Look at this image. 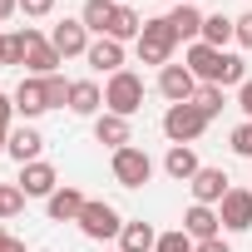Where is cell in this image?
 <instances>
[{
	"label": "cell",
	"mask_w": 252,
	"mask_h": 252,
	"mask_svg": "<svg viewBox=\"0 0 252 252\" xmlns=\"http://www.w3.org/2000/svg\"><path fill=\"white\" fill-rule=\"evenodd\" d=\"M134 45H139V60H144V64H158V69H163V64H173V50H178L183 40H178V30L168 25V15H154V20H144V35H139Z\"/></svg>",
	"instance_id": "cell-1"
},
{
	"label": "cell",
	"mask_w": 252,
	"mask_h": 252,
	"mask_svg": "<svg viewBox=\"0 0 252 252\" xmlns=\"http://www.w3.org/2000/svg\"><path fill=\"white\" fill-rule=\"evenodd\" d=\"M104 109L119 114V119H134V114L144 109V79H139L134 69L109 74V84H104Z\"/></svg>",
	"instance_id": "cell-2"
},
{
	"label": "cell",
	"mask_w": 252,
	"mask_h": 252,
	"mask_svg": "<svg viewBox=\"0 0 252 252\" xmlns=\"http://www.w3.org/2000/svg\"><path fill=\"white\" fill-rule=\"evenodd\" d=\"M79 232H84L89 242H119L124 218H119V208H114V203L89 198V203H84V213H79Z\"/></svg>",
	"instance_id": "cell-3"
},
{
	"label": "cell",
	"mask_w": 252,
	"mask_h": 252,
	"mask_svg": "<svg viewBox=\"0 0 252 252\" xmlns=\"http://www.w3.org/2000/svg\"><path fill=\"white\" fill-rule=\"evenodd\" d=\"M109 173H114V183H119V188H144V183L154 178V158H149L139 144H124V149H114Z\"/></svg>",
	"instance_id": "cell-4"
},
{
	"label": "cell",
	"mask_w": 252,
	"mask_h": 252,
	"mask_svg": "<svg viewBox=\"0 0 252 252\" xmlns=\"http://www.w3.org/2000/svg\"><path fill=\"white\" fill-rule=\"evenodd\" d=\"M208 124H213V119L188 99V104H168V114H163V134H168V144H193Z\"/></svg>",
	"instance_id": "cell-5"
},
{
	"label": "cell",
	"mask_w": 252,
	"mask_h": 252,
	"mask_svg": "<svg viewBox=\"0 0 252 252\" xmlns=\"http://www.w3.org/2000/svg\"><path fill=\"white\" fill-rule=\"evenodd\" d=\"M222 55H227V50H213V45L193 40V45H188V60H183V64L193 69V79H198V84H218V79H222Z\"/></svg>",
	"instance_id": "cell-6"
},
{
	"label": "cell",
	"mask_w": 252,
	"mask_h": 252,
	"mask_svg": "<svg viewBox=\"0 0 252 252\" xmlns=\"http://www.w3.org/2000/svg\"><path fill=\"white\" fill-rule=\"evenodd\" d=\"M158 94H163L168 104H188V99L198 94L193 69H188V64H163V69H158Z\"/></svg>",
	"instance_id": "cell-7"
},
{
	"label": "cell",
	"mask_w": 252,
	"mask_h": 252,
	"mask_svg": "<svg viewBox=\"0 0 252 252\" xmlns=\"http://www.w3.org/2000/svg\"><path fill=\"white\" fill-rule=\"evenodd\" d=\"M218 218L227 232H247L252 227V188H227V198L218 203Z\"/></svg>",
	"instance_id": "cell-8"
},
{
	"label": "cell",
	"mask_w": 252,
	"mask_h": 252,
	"mask_svg": "<svg viewBox=\"0 0 252 252\" xmlns=\"http://www.w3.org/2000/svg\"><path fill=\"white\" fill-rule=\"evenodd\" d=\"M50 45L60 50V60H74V55H89V30H84V20H60L55 30H50Z\"/></svg>",
	"instance_id": "cell-9"
},
{
	"label": "cell",
	"mask_w": 252,
	"mask_h": 252,
	"mask_svg": "<svg viewBox=\"0 0 252 252\" xmlns=\"http://www.w3.org/2000/svg\"><path fill=\"white\" fill-rule=\"evenodd\" d=\"M84 203H89V198H84L74 183H60V188L45 198V213H50V222H79Z\"/></svg>",
	"instance_id": "cell-10"
},
{
	"label": "cell",
	"mask_w": 252,
	"mask_h": 252,
	"mask_svg": "<svg viewBox=\"0 0 252 252\" xmlns=\"http://www.w3.org/2000/svg\"><path fill=\"white\" fill-rule=\"evenodd\" d=\"M5 154H10L20 168H25V163H40V154H45V134L35 129V124H20V129H10Z\"/></svg>",
	"instance_id": "cell-11"
},
{
	"label": "cell",
	"mask_w": 252,
	"mask_h": 252,
	"mask_svg": "<svg viewBox=\"0 0 252 252\" xmlns=\"http://www.w3.org/2000/svg\"><path fill=\"white\" fill-rule=\"evenodd\" d=\"M10 99H15V114H20L25 124H30V119H40V114L50 109V99H45V79H35V74H25V79L15 84V94H10Z\"/></svg>",
	"instance_id": "cell-12"
},
{
	"label": "cell",
	"mask_w": 252,
	"mask_h": 252,
	"mask_svg": "<svg viewBox=\"0 0 252 252\" xmlns=\"http://www.w3.org/2000/svg\"><path fill=\"white\" fill-rule=\"evenodd\" d=\"M55 188H60L55 163H45V158H40V163H25V168H20V193H25V198H50Z\"/></svg>",
	"instance_id": "cell-13"
},
{
	"label": "cell",
	"mask_w": 252,
	"mask_h": 252,
	"mask_svg": "<svg viewBox=\"0 0 252 252\" xmlns=\"http://www.w3.org/2000/svg\"><path fill=\"white\" fill-rule=\"evenodd\" d=\"M183 232H188L193 242L222 237V218H218V208H208V203H193V208L183 213Z\"/></svg>",
	"instance_id": "cell-14"
},
{
	"label": "cell",
	"mask_w": 252,
	"mask_h": 252,
	"mask_svg": "<svg viewBox=\"0 0 252 252\" xmlns=\"http://www.w3.org/2000/svg\"><path fill=\"white\" fill-rule=\"evenodd\" d=\"M69 114L99 119V114H104V89H99L94 79H74V84H69Z\"/></svg>",
	"instance_id": "cell-15"
},
{
	"label": "cell",
	"mask_w": 252,
	"mask_h": 252,
	"mask_svg": "<svg viewBox=\"0 0 252 252\" xmlns=\"http://www.w3.org/2000/svg\"><path fill=\"white\" fill-rule=\"evenodd\" d=\"M188 188H193V203L218 208V203L227 198V188H232V183H227V173H222V168H198V178H193Z\"/></svg>",
	"instance_id": "cell-16"
},
{
	"label": "cell",
	"mask_w": 252,
	"mask_h": 252,
	"mask_svg": "<svg viewBox=\"0 0 252 252\" xmlns=\"http://www.w3.org/2000/svg\"><path fill=\"white\" fill-rule=\"evenodd\" d=\"M84 60H89V69H94V74H119V69H124V45H119V40H109V35H99V40L89 45V55H84Z\"/></svg>",
	"instance_id": "cell-17"
},
{
	"label": "cell",
	"mask_w": 252,
	"mask_h": 252,
	"mask_svg": "<svg viewBox=\"0 0 252 252\" xmlns=\"http://www.w3.org/2000/svg\"><path fill=\"white\" fill-rule=\"evenodd\" d=\"M198 168H203V163H198L193 144H173V149L163 154V173H168L173 183H193V178H198Z\"/></svg>",
	"instance_id": "cell-18"
},
{
	"label": "cell",
	"mask_w": 252,
	"mask_h": 252,
	"mask_svg": "<svg viewBox=\"0 0 252 252\" xmlns=\"http://www.w3.org/2000/svg\"><path fill=\"white\" fill-rule=\"evenodd\" d=\"M94 139L104 144V149H124V144H134V129H129V119H119V114H99L94 119Z\"/></svg>",
	"instance_id": "cell-19"
},
{
	"label": "cell",
	"mask_w": 252,
	"mask_h": 252,
	"mask_svg": "<svg viewBox=\"0 0 252 252\" xmlns=\"http://www.w3.org/2000/svg\"><path fill=\"white\" fill-rule=\"evenodd\" d=\"M60 64H64V60H60V50H55L45 35H40V40L30 45V55H25V69H30L35 79H45V74H60Z\"/></svg>",
	"instance_id": "cell-20"
},
{
	"label": "cell",
	"mask_w": 252,
	"mask_h": 252,
	"mask_svg": "<svg viewBox=\"0 0 252 252\" xmlns=\"http://www.w3.org/2000/svg\"><path fill=\"white\" fill-rule=\"evenodd\" d=\"M139 35H144V15H139L134 5H124V0H119V10H114V20H109V40L129 45V40H139Z\"/></svg>",
	"instance_id": "cell-21"
},
{
	"label": "cell",
	"mask_w": 252,
	"mask_h": 252,
	"mask_svg": "<svg viewBox=\"0 0 252 252\" xmlns=\"http://www.w3.org/2000/svg\"><path fill=\"white\" fill-rule=\"evenodd\" d=\"M114 10H119V0H84L79 20H84V30H89V35H109V20H114Z\"/></svg>",
	"instance_id": "cell-22"
},
{
	"label": "cell",
	"mask_w": 252,
	"mask_h": 252,
	"mask_svg": "<svg viewBox=\"0 0 252 252\" xmlns=\"http://www.w3.org/2000/svg\"><path fill=\"white\" fill-rule=\"evenodd\" d=\"M119 247H124V252H154V247H158V232H154L144 218H139V222H124Z\"/></svg>",
	"instance_id": "cell-23"
},
{
	"label": "cell",
	"mask_w": 252,
	"mask_h": 252,
	"mask_svg": "<svg viewBox=\"0 0 252 252\" xmlns=\"http://www.w3.org/2000/svg\"><path fill=\"white\" fill-rule=\"evenodd\" d=\"M168 25L178 30V40H203V10L198 5H173L168 10Z\"/></svg>",
	"instance_id": "cell-24"
},
{
	"label": "cell",
	"mask_w": 252,
	"mask_h": 252,
	"mask_svg": "<svg viewBox=\"0 0 252 252\" xmlns=\"http://www.w3.org/2000/svg\"><path fill=\"white\" fill-rule=\"evenodd\" d=\"M232 40V15H203V45H213V50H222Z\"/></svg>",
	"instance_id": "cell-25"
},
{
	"label": "cell",
	"mask_w": 252,
	"mask_h": 252,
	"mask_svg": "<svg viewBox=\"0 0 252 252\" xmlns=\"http://www.w3.org/2000/svg\"><path fill=\"white\" fill-rule=\"evenodd\" d=\"M35 40H40V30H30V25L25 30H10L5 35V64H25V55H30Z\"/></svg>",
	"instance_id": "cell-26"
},
{
	"label": "cell",
	"mask_w": 252,
	"mask_h": 252,
	"mask_svg": "<svg viewBox=\"0 0 252 252\" xmlns=\"http://www.w3.org/2000/svg\"><path fill=\"white\" fill-rule=\"evenodd\" d=\"M193 104L208 114V119H218L222 109H227V99H222V84H198V94H193Z\"/></svg>",
	"instance_id": "cell-27"
},
{
	"label": "cell",
	"mask_w": 252,
	"mask_h": 252,
	"mask_svg": "<svg viewBox=\"0 0 252 252\" xmlns=\"http://www.w3.org/2000/svg\"><path fill=\"white\" fill-rule=\"evenodd\" d=\"M69 84H74V79H64V74H45V99H50V109H69Z\"/></svg>",
	"instance_id": "cell-28"
},
{
	"label": "cell",
	"mask_w": 252,
	"mask_h": 252,
	"mask_svg": "<svg viewBox=\"0 0 252 252\" xmlns=\"http://www.w3.org/2000/svg\"><path fill=\"white\" fill-rule=\"evenodd\" d=\"M193 247H198V242H193L183 227H173V232H158V247H154V252H193Z\"/></svg>",
	"instance_id": "cell-29"
},
{
	"label": "cell",
	"mask_w": 252,
	"mask_h": 252,
	"mask_svg": "<svg viewBox=\"0 0 252 252\" xmlns=\"http://www.w3.org/2000/svg\"><path fill=\"white\" fill-rule=\"evenodd\" d=\"M25 208V193H20V183H0V218H15Z\"/></svg>",
	"instance_id": "cell-30"
},
{
	"label": "cell",
	"mask_w": 252,
	"mask_h": 252,
	"mask_svg": "<svg viewBox=\"0 0 252 252\" xmlns=\"http://www.w3.org/2000/svg\"><path fill=\"white\" fill-rule=\"evenodd\" d=\"M232 154L252 158V124H237V129H232Z\"/></svg>",
	"instance_id": "cell-31"
},
{
	"label": "cell",
	"mask_w": 252,
	"mask_h": 252,
	"mask_svg": "<svg viewBox=\"0 0 252 252\" xmlns=\"http://www.w3.org/2000/svg\"><path fill=\"white\" fill-rule=\"evenodd\" d=\"M232 40H237V45H242V50H252V10H247V15H237V20H232Z\"/></svg>",
	"instance_id": "cell-32"
},
{
	"label": "cell",
	"mask_w": 252,
	"mask_h": 252,
	"mask_svg": "<svg viewBox=\"0 0 252 252\" xmlns=\"http://www.w3.org/2000/svg\"><path fill=\"white\" fill-rule=\"evenodd\" d=\"M20 10H25L30 20H40V15H50V10H55V0H20Z\"/></svg>",
	"instance_id": "cell-33"
},
{
	"label": "cell",
	"mask_w": 252,
	"mask_h": 252,
	"mask_svg": "<svg viewBox=\"0 0 252 252\" xmlns=\"http://www.w3.org/2000/svg\"><path fill=\"white\" fill-rule=\"evenodd\" d=\"M237 109H242V114H247V124H252V79L237 89Z\"/></svg>",
	"instance_id": "cell-34"
},
{
	"label": "cell",
	"mask_w": 252,
	"mask_h": 252,
	"mask_svg": "<svg viewBox=\"0 0 252 252\" xmlns=\"http://www.w3.org/2000/svg\"><path fill=\"white\" fill-rule=\"evenodd\" d=\"M10 119H15V99L0 94V129H10Z\"/></svg>",
	"instance_id": "cell-35"
},
{
	"label": "cell",
	"mask_w": 252,
	"mask_h": 252,
	"mask_svg": "<svg viewBox=\"0 0 252 252\" xmlns=\"http://www.w3.org/2000/svg\"><path fill=\"white\" fill-rule=\"evenodd\" d=\"M0 252H25V242H20V237H10L5 227H0Z\"/></svg>",
	"instance_id": "cell-36"
},
{
	"label": "cell",
	"mask_w": 252,
	"mask_h": 252,
	"mask_svg": "<svg viewBox=\"0 0 252 252\" xmlns=\"http://www.w3.org/2000/svg\"><path fill=\"white\" fill-rule=\"evenodd\" d=\"M193 252H232V247H227V242H222V237H208V242H198V247H193Z\"/></svg>",
	"instance_id": "cell-37"
},
{
	"label": "cell",
	"mask_w": 252,
	"mask_h": 252,
	"mask_svg": "<svg viewBox=\"0 0 252 252\" xmlns=\"http://www.w3.org/2000/svg\"><path fill=\"white\" fill-rule=\"evenodd\" d=\"M15 10H20V0H0V20H10Z\"/></svg>",
	"instance_id": "cell-38"
},
{
	"label": "cell",
	"mask_w": 252,
	"mask_h": 252,
	"mask_svg": "<svg viewBox=\"0 0 252 252\" xmlns=\"http://www.w3.org/2000/svg\"><path fill=\"white\" fill-rule=\"evenodd\" d=\"M5 144H10V129H0V154H5Z\"/></svg>",
	"instance_id": "cell-39"
},
{
	"label": "cell",
	"mask_w": 252,
	"mask_h": 252,
	"mask_svg": "<svg viewBox=\"0 0 252 252\" xmlns=\"http://www.w3.org/2000/svg\"><path fill=\"white\" fill-rule=\"evenodd\" d=\"M0 64H5V30H0Z\"/></svg>",
	"instance_id": "cell-40"
},
{
	"label": "cell",
	"mask_w": 252,
	"mask_h": 252,
	"mask_svg": "<svg viewBox=\"0 0 252 252\" xmlns=\"http://www.w3.org/2000/svg\"><path fill=\"white\" fill-rule=\"evenodd\" d=\"M173 5H198V0H173Z\"/></svg>",
	"instance_id": "cell-41"
},
{
	"label": "cell",
	"mask_w": 252,
	"mask_h": 252,
	"mask_svg": "<svg viewBox=\"0 0 252 252\" xmlns=\"http://www.w3.org/2000/svg\"><path fill=\"white\" fill-rule=\"evenodd\" d=\"M104 252H124V247H104Z\"/></svg>",
	"instance_id": "cell-42"
},
{
	"label": "cell",
	"mask_w": 252,
	"mask_h": 252,
	"mask_svg": "<svg viewBox=\"0 0 252 252\" xmlns=\"http://www.w3.org/2000/svg\"><path fill=\"white\" fill-rule=\"evenodd\" d=\"M40 252H50V247H40Z\"/></svg>",
	"instance_id": "cell-43"
}]
</instances>
